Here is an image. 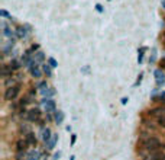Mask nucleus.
Masks as SVG:
<instances>
[{"label": "nucleus", "instance_id": "412c9836", "mask_svg": "<svg viewBox=\"0 0 165 160\" xmlns=\"http://www.w3.org/2000/svg\"><path fill=\"white\" fill-rule=\"evenodd\" d=\"M33 57H35V60L39 63V64H44V61H45V54L39 50V51H36L35 54H33Z\"/></svg>", "mask_w": 165, "mask_h": 160}, {"label": "nucleus", "instance_id": "6e6552de", "mask_svg": "<svg viewBox=\"0 0 165 160\" xmlns=\"http://www.w3.org/2000/svg\"><path fill=\"white\" fill-rule=\"evenodd\" d=\"M42 159V151L38 149H32L28 151L26 154V160H41Z\"/></svg>", "mask_w": 165, "mask_h": 160}, {"label": "nucleus", "instance_id": "2f4dec72", "mask_svg": "<svg viewBox=\"0 0 165 160\" xmlns=\"http://www.w3.org/2000/svg\"><path fill=\"white\" fill-rule=\"evenodd\" d=\"M161 67H165V57L161 60Z\"/></svg>", "mask_w": 165, "mask_h": 160}, {"label": "nucleus", "instance_id": "a878e982", "mask_svg": "<svg viewBox=\"0 0 165 160\" xmlns=\"http://www.w3.org/2000/svg\"><path fill=\"white\" fill-rule=\"evenodd\" d=\"M0 15H1V18H4V19H10V21H13V18L9 15V12L4 10V9H1V10H0Z\"/></svg>", "mask_w": 165, "mask_h": 160}, {"label": "nucleus", "instance_id": "f3484780", "mask_svg": "<svg viewBox=\"0 0 165 160\" xmlns=\"http://www.w3.org/2000/svg\"><path fill=\"white\" fill-rule=\"evenodd\" d=\"M56 141H58V134H52L51 140H49L48 143H45V146H46V150H54L55 146H56Z\"/></svg>", "mask_w": 165, "mask_h": 160}, {"label": "nucleus", "instance_id": "c85d7f7f", "mask_svg": "<svg viewBox=\"0 0 165 160\" xmlns=\"http://www.w3.org/2000/svg\"><path fill=\"white\" fill-rule=\"evenodd\" d=\"M77 141V134H71V146H74Z\"/></svg>", "mask_w": 165, "mask_h": 160}, {"label": "nucleus", "instance_id": "ddd939ff", "mask_svg": "<svg viewBox=\"0 0 165 160\" xmlns=\"http://www.w3.org/2000/svg\"><path fill=\"white\" fill-rule=\"evenodd\" d=\"M25 140H26V143H28V146H31V147H36V144H38V138L35 136V133H29V134H26L25 136Z\"/></svg>", "mask_w": 165, "mask_h": 160}, {"label": "nucleus", "instance_id": "72a5a7b5", "mask_svg": "<svg viewBox=\"0 0 165 160\" xmlns=\"http://www.w3.org/2000/svg\"><path fill=\"white\" fill-rule=\"evenodd\" d=\"M159 99H161V102H162V103H164V105H165V98H162V96H161Z\"/></svg>", "mask_w": 165, "mask_h": 160}, {"label": "nucleus", "instance_id": "4468645a", "mask_svg": "<svg viewBox=\"0 0 165 160\" xmlns=\"http://www.w3.org/2000/svg\"><path fill=\"white\" fill-rule=\"evenodd\" d=\"M64 112L62 111H59V109H56L54 112V122L56 124V125H61L62 122H64Z\"/></svg>", "mask_w": 165, "mask_h": 160}, {"label": "nucleus", "instance_id": "dca6fc26", "mask_svg": "<svg viewBox=\"0 0 165 160\" xmlns=\"http://www.w3.org/2000/svg\"><path fill=\"white\" fill-rule=\"evenodd\" d=\"M28 147H29V146H28V143H26L25 138H21V140L16 141V151H26Z\"/></svg>", "mask_w": 165, "mask_h": 160}, {"label": "nucleus", "instance_id": "423d86ee", "mask_svg": "<svg viewBox=\"0 0 165 160\" xmlns=\"http://www.w3.org/2000/svg\"><path fill=\"white\" fill-rule=\"evenodd\" d=\"M42 105H44V109L46 114H54L55 111H56V103H55V101L51 98V99H46V98H44L42 101Z\"/></svg>", "mask_w": 165, "mask_h": 160}, {"label": "nucleus", "instance_id": "bb28decb", "mask_svg": "<svg viewBox=\"0 0 165 160\" xmlns=\"http://www.w3.org/2000/svg\"><path fill=\"white\" fill-rule=\"evenodd\" d=\"M145 50H146V48H141V50L138 51V63H139V64L142 63V60H143V53H145Z\"/></svg>", "mask_w": 165, "mask_h": 160}, {"label": "nucleus", "instance_id": "7c9ffc66", "mask_svg": "<svg viewBox=\"0 0 165 160\" xmlns=\"http://www.w3.org/2000/svg\"><path fill=\"white\" fill-rule=\"evenodd\" d=\"M128 101H129L128 98H122V103H123V105H126V103H128Z\"/></svg>", "mask_w": 165, "mask_h": 160}, {"label": "nucleus", "instance_id": "473e14b6", "mask_svg": "<svg viewBox=\"0 0 165 160\" xmlns=\"http://www.w3.org/2000/svg\"><path fill=\"white\" fill-rule=\"evenodd\" d=\"M161 4H162V7L165 9V0H161Z\"/></svg>", "mask_w": 165, "mask_h": 160}, {"label": "nucleus", "instance_id": "5701e85b", "mask_svg": "<svg viewBox=\"0 0 165 160\" xmlns=\"http://www.w3.org/2000/svg\"><path fill=\"white\" fill-rule=\"evenodd\" d=\"M48 87V83H46V80H39L38 83H36V86H35V89H39V90H44Z\"/></svg>", "mask_w": 165, "mask_h": 160}, {"label": "nucleus", "instance_id": "2eb2a0df", "mask_svg": "<svg viewBox=\"0 0 165 160\" xmlns=\"http://www.w3.org/2000/svg\"><path fill=\"white\" fill-rule=\"evenodd\" d=\"M9 66H10V69L13 70V71H18V70L21 69L23 66L22 60H18V58H12L10 63H9Z\"/></svg>", "mask_w": 165, "mask_h": 160}, {"label": "nucleus", "instance_id": "393cba45", "mask_svg": "<svg viewBox=\"0 0 165 160\" xmlns=\"http://www.w3.org/2000/svg\"><path fill=\"white\" fill-rule=\"evenodd\" d=\"M156 124H158V127H161V128H165V115L156 118Z\"/></svg>", "mask_w": 165, "mask_h": 160}, {"label": "nucleus", "instance_id": "b1692460", "mask_svg": "<svg viewBox=\"0 0 165 160\" xmlns=\"http://www.w3.org/2000/svg\"><path fill=\"white\" fill-rule=\"evenodd\" d=\"M46 63H48V64H49V66H51L52 69H56V67H58V61H56V60H55L54 57H49Z\"/></svg>", "mask_w": 165, "mask_h": 160}, {"label": "nucleus", "instance_id": "a211bd4d", "mask_svg": "<svg viewBox=\"0 0 165 160\" xmlns=\"http://www.w3.org/2000/svg\"><path fill=\"white\" fill-rule=\"evenodd\" d=\"M41 95L44 96V98H46V99H51V98H54L55 96V89L54 87H46V89H44V90H41Z\"/></svg>", "mask_w": 165, "mask_h": 160}, {"label": "nucleus", "instance_id": "f257e3e1", "mask_svg": "<svg viewBox=\"0 0 165 160\" xmlns=\"http://www.w3.org/2000/svg\"><path fill=\"white\" fill-rule=\"evenodd\" d=\"M139 143H141L142 149L151 150V151L165 149V146L162 144V141H161L158 137H155V136H142V137L139 138Z\"/></svg>", "mask_w": 165, "mask_h": 160}, {"label": "nucleus", "instance_id": "20e7f679", "mask_svg": "<svg viewBox=\"0 0 165 160\" xmlns=\"http://www.w3.org/2000/svg\"><path fill=\"white\" fill-rule=\"evenodd\" d=\"M25 119L28 121V122H33V124H39L41 121H42V112H41V109L39 108H32V109H29L26 115H25Z\"/></svg>", "mask_w": 165, "mask_h": 160}, {"label": "nucleus", "instance_id": "aec40b11", "mask_svg": "<svg viewBox=\"0 0 165 160\" xmlns=\"http://www.w3.org/2000/svg\"><path fill=\"white\" fill-rule=\"evenodd\" d=\"M41 66H42V71L46 74V77H52V67H51L48 63H44V64H41Z\"/></svg>", "mask_w": 165, "mask_h": 160}, {"label": "nucleus", "instance_id": "0eeeda50", "mask_svg": "<svg viewBox=\"0 0 165 160\" xmlns=\"http://www.w3.org/2000/svg\"><path fill=\"white\" fill-rule=\"evenodd\" d=\"M148 115H149L151 118H159V116L165 115V106H156V108H152V109L148 111Z\"/></svg>", "mask_w": 165, "mask_h": 160}, {"label": "nucleus", "instance_id": "f8f14e48", "mask_svg": "<svg viewBox=\"0 0 165 160\" xmlns=\"http://www.w3.org/2000/svg\"><path fill=\"white\" fill-rule=\"evenodd\" d=\"M28 28L26 26H18L16 29H15V35H16V38H19V39H25L26 36H28V32H31V31H26Z\"/></svg>", "mask_w": 165, "mask_h": 160}, {"label": "nucleus", "instance_id": "1a4fd4ad", "mask_svg": "<svg viewBox=\"0 0 165 160\" xmlns=\"http://www.w3.org/2000/svg\"><path fill=\"white\" fill-rule=\"evenodd\" d=\"M52 131H51V128L49 127H42L41 128V138H42V141L44 143H48L49 140H51V137H52Z\"/></svg>", "mask_w": 165, "mask_h": 160}, {"label": "nucleus", "instance_id": "4be33fe9", "mask_svg": "<svg viewBox=\"0 0 165 160\" xmlns=\"http://www.w3.org/2000/svg\"><path fill=\"white\" fill-rule=\"evenodd\" d=\"M155 76H156V83H158V84L164 83V73H162L161 70H156V71H155Z\"/></svg>", "mask_w": 165, "mask_h": 160}, {"label": "nucleus", "instance_id": "9b49d317", "mask_svg": "<svg viewBox=\"0 0 165 160\" xmlns=\"http://www.w3.org/2000/svg\"><path fill=\"white\" fill-rule=\"evenodd\" d=\"M13 73H15V71L10 69L9 64H6V63L1 64V77H3V79H9V77H12Z\"/></svg>", "mask_w": 165, "mask_h": 160}, {"label": "nucleus", "instance_id": "39448f33", "mask_svg": "<svg viewBox=\"0 0 165 160\" xmlns=\"http://www.w3.org/2000/svg\"><path fill=\"white\" fill-rule=\"evenodd\" d=\"M28 70H29V73H31V76H32L33 79H41V76H42V66H39V63L35 60L32 64L28 67Z\"/></svg>", "mask_w": 165, "mask_h": 160}, {"label": "nucleus", "instance_id": "9d476101", "mask_svg": "<svg viewBox=\"0 0 165 160\" xmlns=\"http://www.w3.org/2000/svg\"><path fill=\"white\" fill-rule=\"evenodd\" d=\"M1 28H3V36H6V38H9V39L15 38V31H13L4 21L1 22Z\"/></svg>", "mask_w": 165, "mask_h": 160}, {"label": "nucleus", "instance_id": "7ed1b4c3", "mask_svg": "<svg viewBox=\"0 0 165 160\" xmlns=\"http://www.w3.org/2000/svg\"><path fill=\"white\" fill-rule=\"evenodd\" d=\"M19 95H21V84H15V86H10V87H6L3 96H4V101L15 102Z\"/></svg>", "mask_w": 165, "mask_h": 160}, {"label": "nucleus", "instance_id": "c756f323", "mask_svg": "<svg viewBox=\"0 0 165 160\" xmlns=\"http://www.w3.org/2000/svg\"><path fill=\"white\" fill-rule=\"evenodd\" d=\"M59 157H61V153L58 151V153H55V154H54V159H52V160H58Z\"/></svg>", "mask_w": 165, "mask_h": 160}, {"label": "nucleus", "instance_id": "f03ea898", "mask_svg": "<svg viewBox=\"0 0 165 160\" xmlns=\"http://www.w3.org/2000/svg\"><path fill=\"white\" fill-rule=\"evenodd\" d=\"M138 153L142 157V160H165V153L162 150H154V151H151V150L142 149V150H139Z\"/></svg>", "mask_w": 165, "mask_h": 160}, {"label": "nucleus", "instance_id": "6ab92c4d", "mask_svg": "<svg viewBox=\"0 0 165 160\" xmlns=\"http://www.w3.org/2000/svg\"><path fill=\"white\" fill-rule=\"evenodd\" d=\"M19 131L23 134V137L26 136V134H29V133H32V130H31V127L28 122H22L21 125H19Z\"/></svg>", "mask_w": 165, "mask_h": 160}, {"label": "nucleus", "instance_id": "cd10ccee", "mask_svg": "<svg viewBox=\"0 0 165 160\" xmlns=\"http://www.w3.org/2000/svg\"><path fill=\"white\" fill-rule=\"evenodd\" d=\"M96 10L99 12V13H103V12H104V7H103L100 3H97V4H96Z\"/></svg>", "mask_w": 165, "mask_h": 160}]
</instances>
